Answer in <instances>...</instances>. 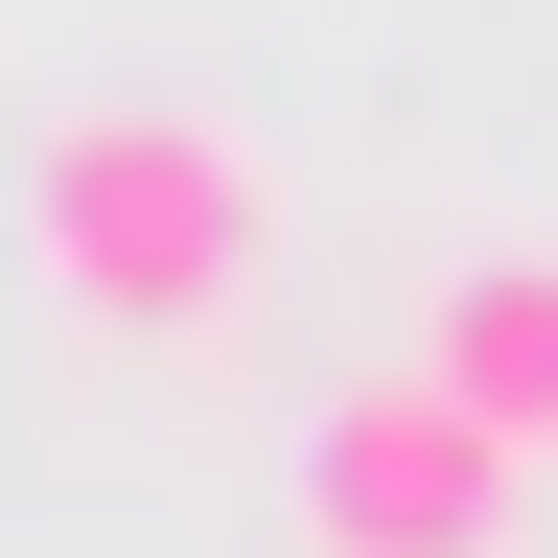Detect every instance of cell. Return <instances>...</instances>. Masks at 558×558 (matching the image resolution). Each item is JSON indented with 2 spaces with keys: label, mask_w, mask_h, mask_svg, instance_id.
Listing matches in <instances>:
<instances>
[{
  "label": "cell",
  "mask_w": 558,
  "mask_h": 558,
  "mask_svg": "<svg viewBox=\"0 0 558 558\" xmlns=\"http://www.w3.org/2000/svg\"><path fill=\"white\" fill-rule=\"evenodd\" d=\"M24 256H47V303L94 349H209L256 303V256H279V186H256L233 117L94 94V117H47V163H24Z\"/></svg>",
  "instance_id": "obj_1"
},
{
  "label": "cell",
  "mask_w": 558,
  "mask_h": 558,
  "mask_svg": "<svg viewBox=\"0 0 558 558\" xmlns=\"http://www.w3.org/2000/svg\"><path fill=\"white\" fill-rule=\"evenodd\" d=\"M512 535H535V465L442 373H349L303 418V558H512Z\"/></svg>",
  "instance_id": "obj_2"
},
{
  "label": "cell",
  "mask_w": 558,
  "mask_h": 558,
  "mask_svg": "<svg viewBox=\"0 0 558 558\" xmlns=\"http://www.w3.org/2000/svg\"><path fill=\"white\" fill-rule=\"evenodd\" d=\"M418 373H442L512 465H558V256H465L442 303H418Z\"/></svg>",
  "instance_id": "obj_3"
}]
</instances>
